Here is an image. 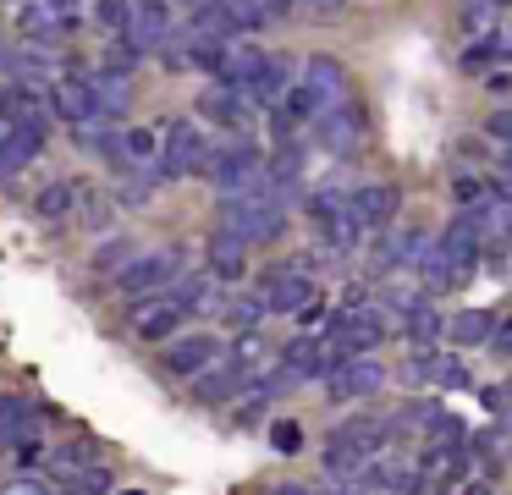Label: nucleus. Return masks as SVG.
<instances>
[{"label":"nucleus","mask_w":512,"mask_h":495,"mask_svg":"<svg viewBox=\"0 0 512 495\" xmlns=\"http://www.w3.org/2000/svg\"><path fill=\"white\" fill-rule=\"evenodd\" d=\"M133 259H138V248H133V242H127V237H111L100 253H94V270H100V275H122Z\"/></svg>","instance_id":"72a5a7b5"},{"label":"nucleus","mask_w":512,"mask_h":495,"mask_svg":"<svg viewBox=\"0 0 512 495\" xmlns=\"http://www.w3.org/2000/svg\"><path fill=\"white\" fill-rule=\"evenodd\" d=\"M507 44H512V28H507Z\"/></svg>","instance_id":"6e6d98bb"},{"label":"nucleus","mask_w":512,"mask_h":495,"mask_svg":"<svg viewBox=\"0 0 512 495\" xmlns=\"http://www.w3.org/2000/svg\"><path fill=\"white\" fill-rule=\"evenodd\" d=\"M265 314H270V297H248V292L226 297V325L232 330H259Z\"/></svg>","instance_id":"7c9ffc66"},{"label":"nucleus","mask_w":512,"mask_h":495,"mask_svg":"<svg viewBox=\"0 0 512 495\" xmlns=\"http://www.w3.org/2000/svg\"><path fill=\"white\" fill-rule=\"evenodd\" d=\"M12 17H17V33H23L28 44H50V39H61V28L72 22V6H61V0H17Z\"/></svg>","instance_id":"9d476101"},{"label":"nucleus","mask_w":512,"mask_h":495,"mask_svg":"<svg viewBox=\"0 0 512 495\" xmlns=\"http://www.w3.org/2000/svg\"><path fill=\"white\" fill-rule=\"evenodd\" d=\"M17 440H34V407L23 396H0V446H17Z\"/></svg>","instance_id":"a878e982"},{"label":"nucleus","mask_w":512,"mask_h":495,"mask_svg":"<svg viewBox=\"0 0 512 495\" xmlns=\"http://www.w3.org/2000/svg\"><path fill=\"white\" fill-rule=\"evenodd\" d=\"M265 61H270V55L259 50V44H232V50H226V66H221V83L226 88H243V94H248V88H254V77L265 72Z\"/></svg>","instance_id":"5701e85b"},{"label":"nucleus","mask_w":512,"mask_h":495,"mask_svg":"<svg viewBox=\"0 0 512 495\" xmlns=\"http://www.w3.org/2000/svg\"><path fill=\"white\" fill-rule=\"evenodd\" d=\"M171 303L177 308H199V303H215V275H182L171 286Z\"/></svg>","instance_id":"473e14b6"},{"label":"nucleus","mask_w":512,"mask_h":495,"mask_svg":"<svg viewBox=\"0 0 512 495\" xmlns=\"http://www.w3.org/2000/svg\"><path fill=\"white\" fill-rule=\"evenodd\" d=\"M160 138H166V154H160V182H177V176H193V171H204L210 165V132L199 127V121H188V116H177V121H166L160 127Z\"/></svg>","instance_id":"f03ea898"},{"label":"nucleus","mask_w":512,"mask_h":495,"mask_svg":"<svg viewBox=\"0 0 512 495\" xmlns=\"http://www.w3.org/2000/svg\"><path fill=\"white\" fill-rule=\"evenodd\" d=\"M133 6H138V0H89V17H94V28H100V33H111V39H116V33L133 28Z\"/></svg>","instance_id":"c85d7f7f"},{"label":"nucleus","mask_w":512,"mask_h":495,"mask_svg":"<svg viewBox=\"0 0 512 495\" xmlns=\"http://www.w3.org/2000/svg\"><path fill=\"white\" fill-rule=\"evenodd\" d=\"M160 363H166L171 374H182V380H199L210 363H221V341L210 336V330H193V336H171L166 352H160Z\"/></svg>","instance_id":"0eeeda50"},{"label":"nucleus","mask_w":512,"mask_h":495,"mask_svg":"<svg viewBox=\"0 0 512 495\" xmlns=\"http://www.w3.org/2000/svg\"><path fill=\"white\" fill-rule=\"evenodd\" d=\"M369 462H375V451H369V446H358V440H347V435H331V440H325L320 468L336 473V479H369Z\"/></svg>","instance_id":"a211bd4d"},{"label":"nucleus","mask_w":512,"mask_h":495,"mask_svg":"<svg viewBox=\"0 0 512 495\" xmlns=\"http://www.w3.org/2000/svg\"><path fill=\"white\" fill-rule=\"evenodd\" d=\"M182 319H188V308H177L171 297H155V303H144V308H138L133 330H138L144 341H171V336H177V325H182Z\"/></svg>","instance_id":"6ab92c4d"},{"label":"nucleus","mask_w":512,"mask_h":495,"mask_svg":"<svg viewBox=\"0 0 512 495\" xmlns=\"http://www.w3.org/2000/svg\"><path fill=\"white\" fill-rule=\"evenodd\" d=\"M479 402H485L490 413H512V380L507 385H485V391H479Z\"/></svg>","instance_id":"37998d69"},{"label":"nucleus","mask_w":512,"mask_h":495,"mask_svg":"<svg viewBox=\"0 0 512 495\" xmlns=\"http://www.w3.org/2000/svg\"><path fill=\"white\" fill-rule=\"evenodd\" d=\"M424 253H430V242H424V231H397V237L380 242V270H397V264H419Z\"/></svg>","instance_id":"bb28decb"},{"label":"nucleus","mask_w":512,"mask_h":495,"mask_svg":"<svg viewBox=\"0 0 512 495\" xmlns=\"http://www.w3.org/2000/svg\"><path fill=\"white\" fill-rule=\"evenodd\" d=\"M287 215H281V198L276 193H243V198H221V231L243 237L248 248L254 242H276Z\"/></svg>","instance_id":"f257e3e1"},{"label":"nucleus","mask_w":512,"mask_h":495,"mask_svg":"<svg viewBox=\"0 0 512 495\" xmlns=\"http://www.w3.org/2000/svg\"><path fill=\"white\" fill-rule=\"evenodd\" d=\"M402 325H408V336H419V341H435V336H441V325H446V319H441V308H435L430 303V297H413V303H408V314H402Z\"/></svg>","instance_id":"c756f323"},{"label":"nucleus","mask_w":512,"mask_h":495,"mask_svg":"<svg viewBox=\"0 0 512 495\" xmlns=\"http://www.w3.org/2000/svg\"><path fill=\"white\" fill-rule=\"evenodd\" d=\"M72 484H78V490L83 495H111V473H105V468H83V473H72Z\"/></svg>","instance_id":"a19ab883"},{"label":"nucleus","mask_w":512,"mask_h":495,"mask_svg":"<svg viewBox=\"0 0 512 495\" xmlns=\"http://www.w3.org/2000/svg\"><path fill=\"white\" fill-rule=\"evenodd\" d=\"M292 6H298V0H265V11H270V17H276V11H281V17H287Z\"/></svg>","instance_id":"09e8293b"},{"label":"nucleus","mask_w":512,"mask_h":495,"mask_svg":"<svg viewBox=\"0 0 512 495\" xmlns=\"http://www.w3.org/2000/svg\"><path fill=\"white\" fill-rule=\"evenodd\" d=\"M270 308L276 314H303V308L314 303V275H303V270H281L276 281H270Z\"/></svg>","instance_id":"412c9836"},{"label":"nucleus","mask_w":512,"mask_h":495,"mask_svg":"<svg viewBox=\"0 0 512 495\" xmlns=\"http://www.w3.org/2000/svg\"><path fill=\"white\" fill-rule=\"evenodd\" d=\"M78 220L83 226H105V220H111V198H100L94 187H83L78 193Z\"/></svg>","instance_id":"4c0bfd02"},{"label":"nucleus","mask_w":512,"mask_h":495,"mask_svg":"<svg viewBox=\"0 0 512 495\" xmlns=\"http://www.w3.org/2000/svg\"><path fill=\"white\" fill-rule=\"evenodd\" d=\"M507 231H512V198H507Z\"/></svg>","instance_id":"603ef678"},{"label":"nucleus","mask_w":512,"mask_h":495,"mask_svg":"<svg viewBox=\"0 0 512 495\" xmlns=\"http://www.w3.org/2000/svg\"><path fill=\"white\" fill-rule=\"evenodd\" d=\"M309 220H314V231H320V242L331 253H353L358 242H364V220H358V209H353V198H342V193H314L309 198Z\"/></svg>","instance_id":"7ed1b4c3"},{"label":"nucleus","mask_w":512,"mask_h":495,"mask_svg":"<svg viewBox=\"0 0 512 495\" xmlns=\"http://www.w3.org/2000/svg\"><path fill=\"white\" fill-rule=\"evenodd\" d=\"M298 72H303V66H292L287 55H270L265 72L254 77V88H248V99L265 105V110H281V105H287V94L298 88Z\"/></svg>","instance_id":"f8f14e48"},{"label":"nucleus","mask_w":512,"mask_h":495,"mask_svg":"<svg viewBox=\"0 0 512 495\" xmlns=\"http://www.w3.org/2000/svg\"><path fill=\"white\" fill-rule=\"evenodd\" d=\"M364 132H369V116H364L358 99H347V105H336L331 116L314 121V138H320V149H331V154H353L358 143H364Z\"/></svg>","instance_id":"1a4fd4ad"},{"label":"nucleus","mask_w":512,"mask_h":495,"mask_svg":"<svg viewBox=\"0 0 512 495\" xmlns=\"http://www.w3.org/2000/svg\"><path fill=\"white\" fill-rule=\"evenodd\" d=\"M380 385H386V369H380L369 352H358V358L342 363V369L325 374V396H331V402H358V396H375Z\"/></svg>","instance_id":"6e6552de"},{"label":"nucleus","mask_w":512,"mask_h":495,"mask_svg":"<svg viewBox=\"0 0 512 495\" xmlns=\"http://www.w3.org/2000/svg\"><path fill=\"white\" fill-rule=\"evenodd\" d=\"M369 484H380L386 495H397V490H424V473H419V462H413V457L380 446L375 462H369Z\"/></svg>","instance_id":"ddd939ff"},{"label":"nucleus","mask_w":512,"mask_h":495,"mask_svg":"<svg viewBox=\"0 0 512 495\" xmlns=\"http://www.w3.org/2000/svg\"><path fill=\"white\" fill-rule=\"evenodd\" d=\"M435 380H441L446 391H468V369H463V358H441V369H435Z\"/></svg>","instance_id":"79ce46f5"},{"label":"nucleus","mask_w":512,"mask_h":495,"mask_svg":"<svg viewBox=\"0 0 512 495\" xmlns=\"http://www.w3.org/2000/svg\"><path fill=\"white\" fill-rule=\"evenodd\" d=\"M485 198H490V187L479 182L474 171H457V176H452V204H457V209H474V204H485Z\"/></svg>","instance_id":"e433bc0d"},{"label":"nucleus","mask_w":512,"mask_h":495,"mask_svg":"<svg viewBox=\"0 0 512 495\" xmlns=\"http://www.w3.org/2000/svg\"><path fill=\"white\" fill-rule=\"evenodd\" d=\"M210 6H221L226 17H232V28H243V33H254L259 22L270 17V11H265V0H210Z\"/></svg>","instance_id":"f704fd0d"},{"label":"nucleus","mask_w":512,"mask_h":495,"mask_svg":"<svg viewBox=\"0 0 512 495\" xmlns=\"http://www.w3.org/2000/svg\"><path fill=\"white\" fill-rule=\"evenodd\" d=\"M336 495H386V490H353V484H347V490H336Z\"/></svg>","instance_id":"3c124183"},{"label":"nucleus","mask_w":512,"mask_h":495,"mask_svg":"<svg viewBox=\"0 0 512 495\" xmlns=\"http://www.w3.org/2000/svg\"><path fill=\"white\" fill-rule=\"evenodd\" d=\"M397 204H402V193L391 182H364L353 193V209H358V220H364L369 231H386L391 220H397Z\"/></svg>","instance_id":"dca6fc26"},{"label":"nucleus","mask_w":512,"mask_h":495,"mask_svg":"<svg viewBox=\"0 0 512 495\" xmlns=\"http://www.w3.org/2000/svg\"><path fill=\"white\" fill-rule=\"evenodd\" d=\"M430 446H463V418L430 413Z\"/></svg>","instance_id":"58836bf2"},{"label":"nucleus","mask_w":512,"mask_h":495,"mask_svg":"<svg viewBox=\"0 0 512 495\" xmlns=\"http://www.w3.org/2000/svg\"><path fill=\"white\" fill-rule=\"evenodd\" d=\"M270 495H309V490H303V484H276Z\"/></svg>","instance_id":"8fccbe9b"},{"label":"nucleus","mask_w":512,"mask_h":495,"mask_svg":"<svg viewBox=\"0 0 512 495\" xmlns=\"http://www.w3.org/2000/svg\"><path fill=\"white\" fill-rule=\"evenodd\" d=\"M463 468H468V451L463 446H430L419 457V473H424V484H430V490L457 484V479H463Z\"/></svg>","instance_id":"4be33fe9"},{"label":"nucleus","mask_w":512,"mask_h":495,"mask_svg":"<svg viewBox=\"0 0 512 495\" xmlns=\"http://www.w3.org/2000/svg\"><path fill=\"white\" fill-rule=\"evenodd\" d=\"M243 259H248V242L215 226V237H210V275H215V281H232V275H243Z\"/></svg>","instance_id":"b1692460"},{"label":"nucleus","mask_w":512,"mask_h":495,"mask_svg":"<svg viewBox=\"0 0 512 495\" xmlns=\"http://www.w3.org/2000/svg\"><path fill=\"white\" fill-rule=\"evenodd\" d=\"M127 39H133L138 50H171V44H182V22H177V11H171V0H138Z\"/></svg>","instance_id":"39448f33"},{"label":"nucleus","mask_w":512,"mask_h":495,"mask_svg":"<svg viewBox=\"0 0 512 495\" xmlns=\"http://www.w3.org/2000/svg\"><path fill=\"white\" fill-rule=\"evenodd\" d=\"M116 154H122V165H133V171H155L160 176V154H166V138L149 127H122L116 132Z\"/></svg>","instance_id":"2eb2a0df"},{"label":"nucleus","mask_w":512,"mask_h":495,"mask_svg":"<svg viewBox=\"0 0 512 495\" xmlns=\"http://www.w3.org/2000/svg\"><path fill=\"white\" fill-rule=\"evenodd\" d=\"M281 369L298 374V380H314V374H325V341H314V336L287 341V347H281Z\"/></svg>","instance_id":"393cba45"},{"label":"nucleus","mask_w":512,"mask_h":495,"mask_svg":"<svg viewBox=\"0 0 512 495\" xmlns=\"http://www.w3.org/2000/svg\"><path fill=\"white\" fill-rule=\"evenodd\" d=\"M78 193H83V182H72V176H56V182L39 187L34 215H39V220H78Z\"/></svg>","instance_id":"aec40b11"},{"label":"nucleus","mask_w":512,"mask_h":495,"mask_svg":"<svg viewBox=\"0 0 512 495\" xmlns=\"http://www.w3.org/2000/svg\"><path fill=\"white\" fill-rule=\"evenodd\" d=\"M94 88H100V116H127V105H133V88H127V77L100 72V77H94Z\"/></svg>","instance_id":"2f4dec72"},{"label":"nucleus","mask_w":512,"mask_h":495,"mask_svg":"<svg viewBox=\"0 0 512 495\" xmlns=\"http://www.w3.org/2000/svg\"><path fill=\"white\" fill-rule=\"evenodd\" d=\"M182 259H188V248H155V253H138V259L127 264L122 275H116V286H122L127 297L166 292V286H177V281H182Z\"/></svg>","instance_id":"20e7f679"},{"label":"nucleus","mask_w":512,"mask_h":495,"mask_svg":"<svg viewBox=\"0 0 512 495\" xmlns=\"http://www.w3.org/2000/svg\"><path fill=\"white\" fill-rule=\"evenodd\" d=\"M0 495H50V490H45L39 479H12V484H6Z\"/></svg>","instance_id":"49530a36"},{"label":"nucleus","mask_w":512,"mask_h":495,"mask_svg":"<svg viewBox=\"0 0 512 495\" xmlns=\"http://www.w3.org/2000/svg\"><path fill=\"white\" fill-rule=\"evenodd\" d=\"M446 330H452L457 347H479V341L496 336V319H490V308H463V314H457Z\"/></svg>","instance_id":"cd10ccee"},{"label":"nucleus","mask_w":512,"mask_h":495,"mask_svg":"<svg viewBox=\"0 0 512 495\" xmlns=\"http://www.w3.org/2000/svg\"><path fill=\"white\" fill-rule=\"evenodd\" d=\"M485 132H490L496 143H512V110H496V116L485 121Z\"/></svg>","instance_id":"c03bdc74"},{"label":"nucleus","mask_w":512,"mask_h":495,"mask_svg":"<svg viewBox=\"0 0 512 495\" xmlns=\"http://www.w3.org/2000/svg\"><path fill=\"white\" fill-rule=\"evenodd\" d=\"M122 495H144V490H122Z\"/></svg>","instance_id":"864d4df0"},{"label":"nucleus","mask_w":512,"mask_h":495,"mask_svg":"<svg viewBox=\"0 0 512 495\" xmlns=\"http://www.w3.org/2000/svg\"><path fill=\"white\" fill-rule=\"evenodd\" d=\"M309 6H314V11H320V17H331V11H342V6H347V0H309Z\"/></svg>","instance_id":"de8ad7c7"},{"label":"nucleus","mask_w":512,"mask_h":495,"mask_svg":"<svg viewBox=\"0 0 512 495\" xmlns=\"http://www.w3.org/2000/svg\"><path fill=\"white\" fill-rule=\"evenodd\" d=\"M248 105H254V99H248L243 88H226V83H215V88H204V99H199V116L243 138V132H248Z\"/></svg>","instance_id":"9b49d317"},{"label":"nucleus","mask_w":512,"mask_h":495,"mask_svg":"<svg viewBox=\"0 0 512 495\" xmlns=\"http://www.w3.org/2000/svg\"><path fill=\"white\" fill-rule=\"evenodd\" d=\"M193 385V402H226V396H243V385H248V369L243 363H210V369L199 374V380H188Z\"/></svg>","instance_id":"f3484780"},{"label":"nucleus","mask_w":512,"mask_h":495,"mask_svg":"<svg viewBox=\"0 0 512 495\" xmlns=\"http://www.w3.org/2000/svg\"><path fill=\"white\" fill-rule=\"evenodd\" d=\"M39 149H45V127L0 132V182H6V176H23L28 165L39 160Z\"/></svg>","instance_id":"4468645a"},{"label":"nucleus","mask_w":512,"mask_h":495,"mask_svg":"<svg viewBox=\"0 0 512 495\" xmlns=\"http://www.w3.org/2000/svg\"><path fill=\"white\" fill-rule=\"evenodd\" d=\"M61 6H78V0H61Z\"/></svg>","instance_id":"5fc2aeb1"},{"label":"nucleus","mask_w":512,"mask_h":495,"mask_svg":"<svg viewBox=\"0 0 512 495\" xmlns=\"http://www.w3.org/2000/svg\"><path fill=\"white\" fill-rule=\"evenodd\" d=\"M50 116H61L67 127H78V121H100V88H94V77H56L50 83Z\"/></svg>","instance_id":"423d86ee"},{"label":"nucleus","mask_w":512,"mask_h":495,"mask_svg":"<svg viewBox=\"0 0 512 495\" xmlns=\"http://www.w3.org/2000/svg\"><path fill=\"white\" fill-rule=\"evenodd\" d=\"M270 446H276V451H281V457H292V451H298V446H303V429H298V424H292V418H281V424H276V429H270Z\"/></svg>","instance_id":"ea45409f"},{"label":"nucleus","mask_w":512,"mask_h":495,"mask_svg":"<svg viewBox=\"0 0 512 495\" xmlns=\"http://www.w3.org/2000/svg\"><path fill=\"white\" fill-rule=\"evenodd\" d=\"M490 347H496V358H512V319H501V325H496Z\"/></svg>","instance_id":"a18cd8bd"},{"label":"nucleus","mask_w":512,"mask_h":495,"mask_svg":"<svg viewBox=\"0 0 512 495\" xmlns=\"http://www.w3.org/2000/svg\"><path fill=\"white\" fill-rule=\"evenodd\" d=\"M50 462L67 468V473H83V468H94V446H89V440H67V446L50 451Z\"/></svg>","instance_id":"c9c22d12"}]
</instances>
